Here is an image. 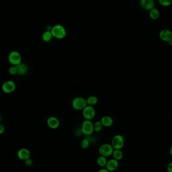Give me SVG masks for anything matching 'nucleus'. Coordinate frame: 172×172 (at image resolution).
Instances as JSON below:
<instances>
[{
	"label": "nucleus",
	"mask_w": 172,
	"mask_h": 172,
	"mask_svg": "<svg viewBox=\"0 0 172 172\" xmlns=\"http://www.w3.org/2000/svg\"><path fill=\"white\" fill-rule=\"evenodd\" d=\"M167 172H172V162H170L167 166Z\"/></svg>",
	"instance_id": "26"
},
{
	"label": "nucleus",
	"mask_w": 172,
	"mask_h": 172,
	"mask_svg": "<svg viewBox=\"0 0 172 172\" xmlns=\"http://www.w3.org/2000/svg\"><path fill=\"white\" fill-rule=\"evenodd\" d=\"M5 131V127L3 124H0V135L3 134Z\"/></svg>",
	"instance_id": "27"
},
{
	"label": "nucleus",
	"mask_w": 172,
	"mask_h": 172,
	"mask_svg": "<svg viewBox=\"0 0 172 172\" xmlns=\"http://www.w3.org/2000/svg\"><path fill=\"white\" fill-rule=\"evenodd\" d=\"M119 167V162L115 159H110L107 160L105 168L109 172H113L116 170Z\"/></svg>",
	"instance_id": "12"
},
{
	"label": "nucleus",
	"mask_w": 172,
	"mask_h": 172,
	"mask_svg": "<svg viewBox=\"0 0 172 172\" xmlns=\"http://www.w3.org/2000/svg\"><path fill=\"white\" fill-rule=\"evenodd\" d=\"M82 114L85 120H93L96 115L95 108L92 106L87 105L82 110Z\"/></svg>",
	"instance_id": "7"
},
{
	"label": "nucleus",
	"mask_w": 172,
	"mask_h": 172,
	"mask_svg": "<svg viewBox=\"0 0 172 172\" xmlns=\"http://www.w3.org/2000/svg\"><path fill=\"white\" fill-rule=\"evenodd\" d=\"M9 73L11 75H15L17 74V68L16 66H12L9 69Z\"/></svg>",
	"instance_id": "24"
},
{
	"label": "nucleus",
	"mask_w": 172,
	"mask_h": 172,
	"mask_svg": "<svg viewBox=\"0 0 172 172\" xmlns=\"http://www.w3.org/2000/svg\"><path fill=\"white\" fill-rule=\"evenodd\" d=\"M52 37L53 36L51 31L46 30L42 34V39L45 42H49L51 41V40H52Z\"/></svg>",
	"instance_id": "16"
},
{
	"label": "nucleus",
	"mask_w": 172,
	"mask_h": 172,
	"mask_svg": "<svg viewBox=\"0 0 172 172\" xmlns=\"http://www.w3.org/2000/svg\"><path fill=\"white\" fill-rule=\"evenodd\" d=\"M16 89V84L13 81L8 80L2 85V90L6 94L12 93Z\"/></svg>",
	"instance_id": "8"
},
{
	"label": "nucleus",
	"mask_w": 172,
	"mask_h": 172,
	"mask_svg": "<svg viewBox=\"0 0 172 172\" xmlns=\"http://www.w3.org/2000/svg\"><path fill=\"white\" fill-rule=\"evenodd\" d=\"M17 68V74L19 76H23L27 74L28 71V67L25 63L21 62L16 66Z\"/></svg>",
	"instance_id": "14"
},
{
	"label": "nucleus",
	"mask_w": 172,
	"mask_h": 172,
	"mask_svg": "<svg viewBox=\"0 0 172 172\" xmlns=\"http://www.w3.org/2000/svg\"><path fill=\"white\" fill-rule=\"evenodd\" d=\"M1 120H2L1 115V114H0V122L1 121Z\"/></svg>",
	"instance_id": "31"
},
{
	"label": "nucleus",
	"mask_w": 172,
	"mask_h": 172,
	"mask_svg": "<svg viewBox=\"0 0 172 172\" xmlns=\"http://www.w3.org/2000/svg\"><path fill=\"white\" fill-rule=\"evenodd\" d=\"M154 1H155V0H154Z\"/></svg>",
	"instance_id": "32"
},
{
	"label": "nucleus",
	"mask_w": 172,
	"mask_h": 172,
	"mask_svg": "<svg viewBox=\"0 0 172 172\" xmlns=\"http://www.w3.org/2000/svg\"><path fill=\"white\" fill-rule=\"evenodd\" d=\"M168 44H169V45H172V41L169 42H168Z\"/></svg>",
	"instance_id": "30"
},
{
	"label": "nucleus",
	"mask_w": 172,
	"mask_h": 172,
	"mask_svg": "<svg viewBox=\"0 0 172 172\" xmlns=\"http://www.w3.org/2000/svg\"><path fill=\"white\" fill-rule=\"evenodd\" d=\"M97 172H110L109 171H108L106 169H101L99 170Z\"/></svg>",
	"instance_id": "28"
},
{
	"label": "nucleus",
	"mask_w": 172,
	"mask_h": 172,
	"mask_svg": "<svg viewBox=\"0 0 172 172\" xmlns=\"http://www.w3.org/2000/svg\"><path fill=\"white\" fill-rule=\"evenodd\" d=\"M87 105V101L85 98L82 97H77L74 98L71 102V106L76 110H83Z\"/></svg>",
	"instance_id": "2"
},
{
	"label": "nucleus",
	"mask_w": 172,
	"mask_h": 172,
	"mask_svg": "<svg viewBox=\"0 0 172 172\" xmlns=\"http://www.w3.org/2000/svg\"><path fill=\"white\" fill-rule=\"evenodd\" d=\"M51 32L52 36L58 39H62L67 35L66 30L64 27L60 24H57L51 28Z\"/></svg>",
	"instance_id": "1"
},
{
	"label": "nucleus",
	"mask_w": 172,
	"mask_h": 172,
	"mask_svg": "<svg viewBox=\"0 0 172 172\" xmlns=\"http://www.w3.org/2000/svg\"><path fill=\"white\" fill-rule=\"evenodd\" d=\"M149 15H150V18H151V19L155 20H157L159 18L160 12L157 9L154 8L153 9L149 11Z\"/></svg>",
	"instance_id": "18"
},
{
	"label": "nucleus",
	"mask_w": 172,
	"mask_h": 172,
	"mask_svg": "<svg viewBox=\"0 0 172 172\" xmlns=\"http://www.w3.org/2000/svg\"><path fill=\"white\" fill-rule=\"evenodd\" d=\"M30 156L31 153L27 148H21L17 152V157L21 160H25L30 158Z\"/></svg>",
	"instance_id": "13"
},
{
	"label": "nucleus",
	"mask_w": 172,
	"mask_h": 172,
	"mask_svg": "<svg viewBox=\"0 0 172 172\" xmlns=\"http://www.w3.org/2000/svg\"><path fill=\"white\" fill-rule=\"evenodd\" d=\"M107 162V158L103 156H100L97 159V163L98 166L102 167H105Z\"/></svg>",
	"instance_id": "20"
},
{
	"label": "nucleus",
	"mask_w": 172,
	"mask_h": 172,
	"mask_svg": "<svg viewBox=\"0 0 172 172\" xmlns=\"http://www.w3.org/2000/svg\"><path fill=\"white\" fill-rule=\"evenodd\" d=\"M113 150H114V148L111 144H104L100 146L98 151H99V153L100 154V156L107 157L112 156Z\"/></svg>",
	"instance_id": "4"
},
{
	"label": "nucleus",
	"mask_w": 172,
	"mask_h": 172,
	"mask_svg": "<svg viewBox=\"0 0 172 172\" xmlns=\"http://www.w3.org/2000/svg\"><path fill=\"white\" fill-rule=\"evenodd\" d=\"M112 156H113V159L119 161L123 159V154L121 151V150L114 149Z\"/></svg>",
	"instance_id": "17"
},
{
	"label": "nucleus",
	"mask_w": 172,
	"mask_h": 172,
	"mask_svg": "<svg viewBox=\"0 0 172 172\" xmlns=\"http://www.w3.org/2000/svg\"><path fill=\"white\" fill-rule=\"evenodd\" d=\"M103 127H109L113 124V120L109 116L105 115L103 116L100 120Z\"/></svg>",
	"instance_id": "15"
},
{
	"label": "nucleus",
	"mask_w": 172,
	"mask_h": 172,
	"mask_svg": "<svg viewBox=\"0 0 172 172\" xmlns=\"http://www.w3.org/2000/svg\"><path fill=\"white\" fill-rule=\"evenodd\" d=\"M158 1L159 4L163 7H168L170 6L172 3V0H158Z\"/></svg>",
	"instance_id": "23"
},
{
	"label": "nucleus",
	"mask_w": 172,
	"mask_h": 172,
	"mask_svg": "<svg viewBox=\"0 0 172 172\" xmlns=\"http://www.w3.org/2000/svg\"><path fill=\"white\" fill-rule=\"evenodd\" d=\"M87 105L92 106H94L96 104H97L98 102V99L97 97L95 96H90L86 99Z\"/></svg>",
	"instance_id": "19"
},
{
	"label": "nucleus",
	"mask_w": 172,
	"mask_h": 172,
	"mask_svg": "<svg viewBox=\"0 0 172 172\" xmlns=\"http://www.w3.org/2000/svg\"><path fill=\"white\" fill-rule=\"evenodd\" d=\"M46 123H47L48 127L52 129H57L60 125V122H59L58 119L55 116H51V117H48L46 121Z\"/></svg>",
	"instance_id": "10"
},
{
	"label": "nucleus",
	"mask_w": 172,
	"mask_h": 172,
	"mask_svg": "<svg viewBox=\"0 0 172 172\" xmlns=\"http://www.w3.org/2000/svg\"><path fill=\"white\" fill-rule=\"evenodd\" d=\"M81 130L86 136L92 135L93 133V123L91 120H85L82 123Z\"/></svg>",
	"instance_id": "3"
},
{
	"label": "nucleus",
	"mask_w": 172,
	"mask_h": 172,
	"mask_svg": "<svg viewBox=\"0 0 172 172\" xmlns=\"http://www.w3.org/2000/svg\"><path fill=\"white\" fill-rule=\"evenodd\" d=\"M25 165L28 167L31 166L32 165V160L30 159V157L29 159H27L25 160Z\"/></svg>",
	"instance_id": "25"
},
{
	"label": "nucleus",
	"mask_w": 172,
	"mask_h": 172,
	"mask_svg": "<svg viewBox=\"0 0 172 172\" xmlns=\"http://www.w3.org/2000/svg\"><path fill=\"white\" fill-rule=\"evenodd\" d=\"M90 144V142L89 140H88L87 138H85V139L82 140V141H81V147L84 150H86V149L89 148Z\"/></svg>",
	"instance_id": "22"
},
{
	"label": "nucleus",
	"mask_w": 172,
	"mask_h": 172,
	"mask_svg": "<svg viewBox=\"0 0 172 172\" xmlns=\"http://www.w3.org/2000/svg\"><path fill=\"white\" fill-rule=\"evenodd\" d=\"M159 37L163 41L169 42L172 41V32L168 29H163L159 33Z\"/></svg>",
	"instance_id": "9"
},
{
	"label": "nucleus",
	"mask_w": 172,
	"mask_h": 172,
	"mask_svg": "<svg viewBox=\"0 0 172 172\" xmlns=\"http://www.w3.org/2000/svg\"><path fill=\"white\" fill-rule=\"evenodd\" d=\"M103 126L100 121H97L93 123L94 132H99L102 130Z\"/></svg>",
	"instance_id": "21"
},
{
	"label": "nucleus",
	"mask_w": 172,
	"mask_h": 172,
	"mask_svg": "<svg viewBox=\"0 0 172 172\" xmlns=\"http://www.w3.org/2000/svg\"><path fill=\"white\" fill-rule=\"evenodd\" d=\"M8 61L11 65L16 66L22 62L21 55L17 51H12L8 55Z\"/></svg>",
	"instance_id": "5"
},
{
	"label": "nucleus",
	"mask_w": 172,
	"mask_h": 172,
	"mask_svg": "<svg viewBox=\"0 0 172 172\" xmlns=\"http://www.w3.org/2000/svg\"><path fill=\"white\" fill-rule=\"evenodd\" d=\"M111 144L114 149L121 150L124 145V139L121 135L116 134L112 138Z\"/></svg>",
	"instance_id": "6"
},
{
	"label": "nucleus",
	"mask_w": 172,
	"mask_h": 172,
	"mask_svg": "<svg viewBox=\"0 0 172 172\" xmlns=\"http://www.w3.org/2000/svg\"><path fill=\"white\" fill-rule=\"evenodd\" d=\"M170 154L171 156H172V144L171 145V147H170L169 149Z\"/></svg>",
	"instance_id": "29"
},
{
	"label": "nucleus",
	"mask_w": 172,
	"mask_h": 172,
	"mask_svg": "<svg viewBox=\"0 0 172 172\" xmlns=\"http://www.w3.org/2000/svg\"><path fill=\"white\" fill-rule=\"evenodd\" d=\"M154 0H140V6L144 10L150 11L154 8Z\"/></svg>",
	"instance_id": "11"
}]
</instances>
